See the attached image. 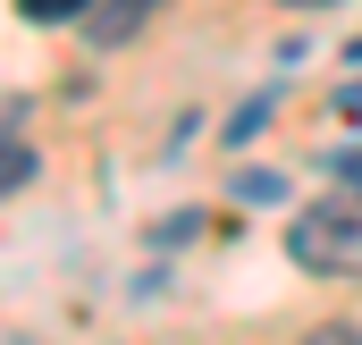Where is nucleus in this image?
Here are the masks:
<instances>
[{
    "mask_svg": "<svg viewBox=\"0 0 362 345\" xmlns=\"http://www.w3.org/2000/svg\"><path fill=\"white\" fill-rule=\"evenodd\" d=\"M286 253L303 261V269H320V278L362 269V202H346V194L303 202V211H295V228H286Z\"/></svg>",
    "mask_w": 362,
    "mask_h": 345,
    "instance_id": "1",
    "label": "nucleus"
},
{
    "mask_svg": "<svg viewBox=\"0 0 362 345\" xmlns=\"http://www.w3.org/2000/svg\"><path fill=\"white\" fill-rule=\"evenodd\" d=\"M152 8H160V0H101V8H93V42H127Z\"/></svg>",
    "mask_w": 362,
    "mask_h": 345,
    "instance_id": "2",
    "label": "nucleus"
},
{
    "mask_svg": "<svg viewBox=\"0 0 362 345\" xmlns=\"http://www.w3.org/2000/svg\"><path fill=\"white\" fill-rule=\"evenodd\" d=\"M0 118H17V101H8V110H0ZM25 177H34V152H25V144H8V135H0V202H8V194H17V185H25Z\"/></svg>",
    "mask_w": 362,
    "mask_h": 345,
    "instance_id": "3",
    "label": "nucleus"
},
{
    "mask_svg": "<svg viewBox=\"0 0 362 345\" xmlns=\"http://www.w3.org/2000/svg\"><path fill=\"white\" fill-rule=\"evenodd\" d=\"M101 0H17V17L25 25H68V17H93Z\"/></svg>",
    "mask_w": 362,
    "mask_h": 345,
    "instance_id": "4",
    "label": "nucleus"
},
{
    "mask_svg": "<svg viewBox=\"0 0 362 345\" xmlns=\"http://www.w3.org/2000/svg\"><path fill=\"white\" fill-rule=\"evenodd\" d=\"M262 118H270V93H262V101H245V110L228 118V144H253V135H262Z\"/></svg>",
    "mask_w": 362,
    "mask_h": 345,
    "instance_id": "5",
    "label": "nucleus"
},
{
    "mask_svg": "<svg viewBox=\"0 0 362 345\" xmlns=\"http://www.w3.org/2000/svg\"><path fill=\"white\" fill-rule=\"evenodd\" d=\"M236 194H245V202H278L286 185H278V177H262V169H253V177H236Z\"/></svg>",
    "mask_w": 362,
    "mask_h": 345,
    "instance_id": "6",
    "label": "nucleus"
},
{
    "mask_svg": "<svg viewBox=\"0 0 362 345\" xmlns=\"http://www.w3.org/2000/svg\"><path fill=\"white\" fill-rule=\"evenodd\" d=\"M303 345H362V337H354V329H346V320H329V329H312V337H303Z\"/></svg>",
    "mask_w": 362,
    "mask_h": 345,
    "instance_id": "7",
    "label": "nucleus"
},
{
    "mask_svg": "<svg viewBox=\"0 0 362 345\" xmlns=\"http://www.w3.org/2000/svg\"><path fill=\"white\" fill-rule=\"evenodd\" d=\"M337 118H354V127H362V76H354V85H337Z\"/></svg>",
    "mask_w": 362,
    "mask_h": 345,
    "instance_id": "8",
    "label": "nucleus"
},
{
    "mask_svg": "<svg viewBox=\"0 0 362 345\" xmlns=\"http://www.w3.org/2000/svg\"><path fill=\"white\" fill-rule=\"evenodd\" d=\"M346 59H362V42H346Z\"/></svg>",
    "mask_w": 362,
    "mask_h": 345,
    "instance_id": "9",
    "label": "nucleus"
}]
</instances>
